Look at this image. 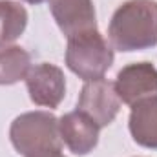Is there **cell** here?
<instances>
[{
  "mask_svg": "<svg viewBox=\"0 0 157 157\" xmlns=\"http://www.w3.org/2000/svg\"><path fill=\"white\" fill-rule=\"evenodd\" d=\"M128 128L139 146L157 150V97L143 99L132 106Z\"/></svg>",
  "mask_w": 157,
  "mask_h": 157,
  "instance_id": "cell-9",
  "label": "cell"
},
{
  "mask_svg": "<svg viewBox=\"0 0 157 157\" xmlns=\"http://www.w3.org/2000/svg\"><path fill=\"white\" fill-rule=\"evenodd\" d=\"M62 143L75 155H88L99 143V126L82 112H70L59 119Z\"/></svg>",
  "mask_w": 157,
  "mask_h": 157,
  "instance_id": "cell-8",
  "label": "cell"
},
{
  "mask_svg": "<svg viewBox=\"0 0 157 157\" xmlns=\"http://www.w3.org/2000/svg\"><path fill=\"white\" fill-rule=\"evenodd\" d=\"M24 2H28V4H42L44 0H24Z\"/></svg>",
  "mask_w": 157,
  "mask_h": 157,
  "instance_id": "cell-12",
  "label": "cell"
},
{
  "mask_svg": "<svg viewBox=\"0 0 157 157\" xmlns=\"http://www.w3.org/2000/svg\"><path fill=\"white\" fill-rule=\"evenodd\" d=\"M26 86L31 102L37 106L57 108L66 95V77L62 70L49 62H40L26 75Z\"/></svg>",
  "mask_w": 157,
  "mask_h": 157,
  "instance_id": "cell-6",
  "label": "cell"
},
{
  "mask_svg": "<svg viewBox=\"0 0 157 157\" xmlns=\"http://www.w3.org/2000/svg\"><path fill=\"white\" fill-rule=\"evenodd\" d=\"M49 9L66 39L97 29L93 0H49Z\"/></svg>",
  "mask_w": 157,
  "mask_h": 157,
  "instance_id": "cell-7",
  "label": "cell"
},
{
  "mask_svg": "<svg viewBox=\"0 0 157 157\" xmlns=\"http://www.w3.org/2000/svg\"><path fill=\"white\" fill-rule=\"evenodd\" d=\"M28 26V11L15 0H0V46H9Z\"/></svg>",
  "mask_w": 157,
  "mask_h": 157,
  "instance_id": "cell-11",
  "label": "cell"
},
{
  "mask_svg": "<svg viewBox=\"0 0 157 157\" xmlns=\"http://www.w3.org/2000/svg\"><path fill=\"white\" fill-rule=\"evenodd\" d=\"M113 64V49L95 29L68 39L66 66L82 80L102 78Z\"/></svg>",
  "mask_w": 157,
  "mask_h": 157,
  "instance_id": "cell-3",
  "label": "cell"
},
{
  "mask_svg": "<svg viewBox=\"0 0 157 157\" xmlns=\"http://www.w3.org/2000/svg\"><path fill=\"white\" fill-rule=\"evenodd\" d=\"M9 139L24 157H51L62 152L59 119L49 112H28L11 122Z\"/></svg>",
  "mask_w": 157,
  "mask_h": 157,
  "instance_id": "cell-2",
  "label": "cell"
},
{
  "mask_svg": "<svg viewBox=\"0 0 157 157\" xmlns=\"http://www.w3.org/2000/svg\"><path fill=\"white\" fill-rule=\"evenodd\" d=\"M31 70V57L20 46H0V86L15 84Z\"/></svg>",
  "mask_w": 157,
  "mask_h": 157,
  "instance_id": "cell-10",
  "label": "cell"
},
{
  "mask_svg": "<svg viewBox=\"0 0 157 157\" xmlns=\"http://www.w3.org/2000/svg\"><path fill=\"white\" fill-rule=\"evenodd\" d=\"M77 110L88 115L99 128L112 124L121 110V99L115 91V84L104 77L86 80L78 95Z\"/></svg>",
  "mask_w": 157,
  "mask_h": 157,
  "instance_id": "cell-4",
  "label": "cell"
},
{
  "mask_svg": "<svg viewBox=\"0 0 157 157\" xmlns=\"http://www.w3.org/2000/svg\"><path fill=\"white\" fill-rule=\"evenodd\" d=\"M121 102L133 106L143 99L157 97V68L152 62H133L124 66L115 78Z\"/></svg>",
  "mask_w": 157,
  "mask_h": 157,
  "instance_id": "cell-5",
  "label": "cell"
},
{
  "mask_svg": "<svg viewBox=\"0 0 157 157\" xmlns=\"http://www.w3.org/2000/svg\"><path fill=\"white\" fill-rule=\"evenodd\" d=\"M108 39L117 51H141L157 46V0H126L108 26Z\"/></svg>",
  "mask_w": 157,
  "mask_h": 157,
  "instance_id": "cell-1",
  "label": "cell"
},
{
  "mask_svg": "<svg viewBox=\"0 0 157 157\" xmlns=\"http://www.w3.org/2000/svg\"><path fill=\"white\" fill-rule=\"evenodd\" d=\"M51 157H64V155H62V154H59V155H51Z\"/></svg>",
  "mask_w": 157,
  "mask_h": 157,
  "instance_id": "cell-13",
  "label": "cell"
}]
</instances>
